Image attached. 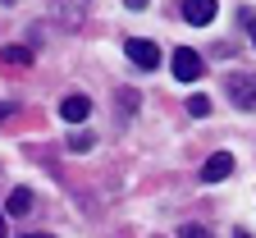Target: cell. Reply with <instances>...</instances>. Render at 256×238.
Returning a JSON list of instances; mask_svg holds the SVG:
<instances>
[{"instance_id":"10","label":"cell","mask_w":256,"mask_h":238,"mask_svg":"<svg viewBox=\"0 0 256 238\" xmlns=\"http://www.w3.org/2000/svg\"><path fill=\"white\" fill-rule=\"evenodd\" d=\"M92 142H96V138H92L87 128H74V133H69V147H74V151H92Z\"/></svg>"},{"instance_id":"15","label":"cell","mask_w":256,"mask_h":238,"mask_svg":"<svg viewBox=\"0 0 256 238\" xmlns=\"http://www.w3.org/2000/svg\"><path fill=\"white\" fill-rule=\"evenodd\" d=\"M142 5H146V0H128V10H142Z\"/></svg>"},{"instance_id":"1","label":"cell","mask_w":256,"mask_h":238,"mask_svg":"<svg viewBox=\"0 0 256 238\" xmlns=\"http://www.w3.org/2000/svg\"><path fill=\"white\" fill-rule=\"evenodd\" d=\"M224 87H229V101L238 110H256V74H229Z\"/></svg>"},{"instance_id":"4","label":"cell","mask_w":256,"mask_h":238,"mask_svg":"<svg viewBox=\"0 0 256 238\" xmlns=\"http://www.w3.org/2000/svg\"><path fill=\"white\" fill-rule=\"evenodd\" d=\"M178 14H183L192 28H206V23H215L220 5H215V0H178Z\"/></svg>"},{"instance_id":"16","label":"cell","mask_w":256,"mask_h":238,"mask_svg":"<svg viewBox=\"0 0 256 238\" xmlns=\"http://www.w3.org/2000/svg\"><path fill=\"white\" fill-rule=\"evenodd\" d=\"M0 238H5V211H0Z\"/></svg>"},{"instance_id":"5","label":"cell","mask_w":256,"mask_h":238,"mask_svg":"<svg viewBox=\"0 0 256 238\" xmlns=\"http://www.w3.org/2000/svg\"><path fill=\"white\" fill-rule=\"evenodd\" d=\"M87 10H92V0H55V19H60V28H82V19H87Z\"/></svg>"},{"instance_id":"14","label":"cell","mask_w":256,"mask_h":238,"mask_svg":"<svg viewBox=\"0 0 256 238\" xmlns=\"http://www.w3.org/2000/svg\"><path fill=\"white\" fill-rule=\"evenodd\" d=\"M247 32H252V46H256V19H247Z\"/></svg>"},{"instance_id":"11","label":"cell","mask_w":256,"mask_h":238,"mask_svg":"<svg viewBox=\"0 0 256 238\" xmlns=\"http://www.w3.org/2000/svg\"><path fill=\"white\" fill-rule=\"evenodd\" d=\"M188 115L206 119V115H210V101H206V96H188Z\"/></svg>"},{"instance_id":"6","label":"cell","mask_w":256,"mask_h":238,"mask_svg":"<svg viewBox=\"0 0 256 238\" xmlns=\"http://www.w3.org/2000/svg\"><path fill=\"white\" fill-rule=\"evenodd\" d=\"M234 174V156L229 151H215L206 165H202V183H220V179H229Z\"/></svg>"},{"instance_id":"17","label":"cell","mask_w":256,"mask_h":238,"mask_svg":"<svg viewBox=\"0 0 256 238\" xmlns=\"http://www.w3.org/2000/svg\"><path fill=\"white\" fill-rule=\"evenodd\" d=\"M234 238H252V233H247V229H238V233H234Z\"/></svg>"},{"instance_id":"9","label":"cell","mask_w":256,"mask_h":238,"mask_svg":"<svg viewBox=\"0 0 256 238\" xmlns=\"http://www.w3.org/2000/svg\"><path fill=\"white\" fill-rule=\"evenodd\" d=\"M0 60H5V64H32V51H28V46H5V51H0Z\"/></svg>"},{"instance_id":"3","label":"cell","mask_w":256,"mask_h":238,"mask_svg":"<svg viewBox=\"0 0 256 238\" xmlns=\"http://www.w3.org/2000/svg\"><path fill=\"white\" fill-rule=\"evenodd\" d=\"M124 55L138 64V69H160V46L146 42V37H128L124 42Z\"/></svg>"},{"instance_id":"12","label":"cell","mask_w":256,"mask_h":238,"mask_svg":"<svg viewBox=\"0 0 256 238\" xmlns=\"http://www.w3.org/2000/svg\"><path fill=\"white\" fill-rule=\"evenodd\" d=\"M178 238H210V233H206L202 224H183V229H178Z\"/></svg>"},{"instance_id":"18","label":"cell","mask_w":256,"mask_h":238,"mask_svg":"<svg viewBox=\"0 0 256 238\" xmlns=\"http://www.w3.org/2000/svg\"><path fill=\"white\" fill-rule=\"evenodd\" d=\"M28 238H50V233H28Z\"/></svg>"},{"instance_id":"8","label":"cell","mask_w":256,"mask_h":238,"mask_svg":"<svg viewBox=\"0 0 256 238\" xmlns=\"http://www.w3.org/2000/svg\"><path fill=\"white\" fill-rule=\"evenodd\" d=\"M28 211H32V192H28V188H14V192L5 197V215L18 220V215H28Z\"/></svg>"},{"instance_id":"7","label":"cell","mask_w":256,"mask_h":238,"mask_svg":"<svg viewBox=\"0 0 256 238\" xmlns=\"http://www.w3.org/2000/svg\"><path fill=\"white\" fill-rule=\"evenodd\" d=\"M87 115H92V101H87V96H64V101H60V119H64V124H82Z\"/></svg>"},{"instance_id":"2","label":"cell","mask_w":256,"mask_h":238,"mask_svg":"<svg viewBox=\"0 0 256 238\" xmlns=\"http://www.w3.org/2000/svg\"><path fill=\"white\" fill-rule=\"evenodd\" d=\"M170 69H174V78H178V83H197L206 64H202V55L192 51V46H178V51H174V60H170Z\"/></svg>"},{"instance_id":"13","label":"cell","mask_w":256,"mask_h":238,"mask_svg":"<svg viewBox=\"0 0 256 238\" xmlns=\"http://www.w3.org/2000/svg\"><path fill=\"white\" fill-rule=\"evenodd\" d=\"M14 110H18V106H14V101H0V124H5V119H10Z\"/></svg>"}]
</instances>
